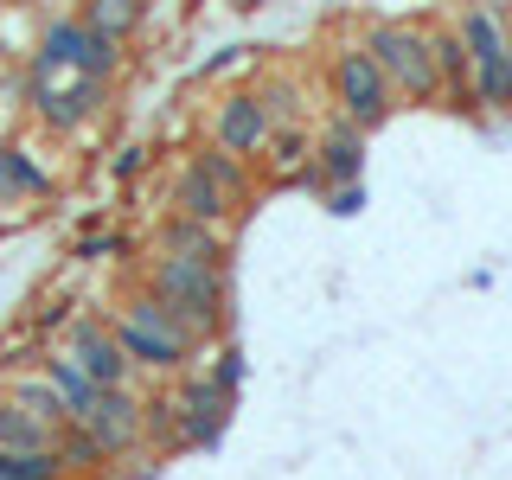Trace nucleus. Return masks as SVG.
Wrapping results in <instances>:
<instances>
[{
    "label": "nucleus",
    "instance_id": "f257e3e1",
    "mask_svg": "<svg viewBox=\"0 0 512 480\" xmlns=\"http://www.w3.org/2000/svg\"><path fill=\"white\" fill-rule=\"evenodd\" d=\"M359 45L372 52L378 71L391 77L397 96H410V103H436V96H442V71H436L429 26H416V20H378Z\"/></svg>",
    "mask_w": 512,
    "mask_h": 480
},
{
    "label": "nucleus",
    "instance_id": "f03ea898",
    "mask_svg": "<svg viewBox=\"0 0 512 480\" xmlns=\"http://www.w3.org/2000/svg\"><path fill=\"white\" fill-rule=\"evenodd\" d=\"M148 295L173 301V308L199 314L212 333H224V314H231V282H224V263H192V256H160L148 263Z\"/></svg>",
    "mask_w": 512,
    "mask_h": 480
},
{
    "label": "nucleus",
    "instance_id": "7ed1b4c3",
    "mask_svg": "<svg viewBox=\"0 0 512 480\" xmlns=\"http://www.w3.org/2000/svg\"><path fill=\"white\" fill-rule=\"evenodd\" d=\"M109 327H116V346L128 352V365H135V372H160V378L186 372L192 346L167 327V314H160V301L148 295V288H141V295L128 301L116 320H109Z\"/></svg>",
    "mask_w": 512,
    "mask_h": 480
},
{
    "label": "nucleus",
    "instance_id": "20e7f679",
    "mask_svg": "<svg viewBox=\"0 0 512 480\" xmlns=\"http://www.w3.org/2000/svg\"><path fill=\"white\" fill-rule=\"evenodd\" d=\"M327 84H333V103H340V116L346 122H359L365 135L391 116V103H397V90H391V77L372 64V52L365 45H340L327 64Z\"/></svg>",
    "mask_w": 512,
    "mask_h": 480
},
{
    "label": "nucleus",
    "instance_id": "39448f33",
    "mask_svg": "<svg viewBox=\"0 0 512 480\" xmlns=\"http://www.w3.org/2000/svg\"><path fill=\"white\" fill-rule=\"evenodd\" d=\"M32 58L58 64V71H77V77H103V84H116L122 64H128L122 45H116V39H103V32L84 26V20H52Z\"/></svg>",
    "mask_w": 512,
    "mask_h": 480
},
{
    "label": "nucleus",
    "instance_id": "423d86ee",
    "mask_svg": "<svg viewBox=\"0 0 512 480\" xmlns=\"http://www.w3.org/2000/svg\"><path fill=\"white\" fill-rule=\"evenodd\" d=\"M180 448H218V436L231 429V410H237V397L231 391H218L205 372H186L180 378Z\"/></svg>",
    "mask_w": 512,
    "mask_h": 480
},
{
    "label": "nucleus",
    "instance_id": "0eeeda50",
    "mask_svg": "<svg viewBox=\"0 0 512 480\" xmlns=\"http://www.w3.org/2000/svg\"><path fill=\"white\" fill-rule=\"evenodd\" d=\"M109 103V84L103 77H77L71 71V84H32V109H39V122L52 128V135H77V128H84L96 109Z\"/></svg>",
    "mask_w": 512,
    "mask_h": 480
},
{
    "label": "nucleus",
    "instance_id": "6e6552de",
    "mask_svg": "<svg viewBox=\"0 0 512 480\" xmlns=\"http://www.w3.org/2000/svg\"><path fill=\"white\" fill-rule=\"evenodd\" d=\"M77 429H90L96 448H103L109 461H116V455H135V448H141V397L128 391V384H122V391H103Z\"/></svg>",
    "mask_w": 512,
    "mask_h": 480
},
{
    "label": "nucleus",
    "instance_id": "1a4fd4ad",
    "mask_svg": "<svg viewBox=\"0 0 512 480\" xmlns=\"http://www.w3.org/2000/svg\"><path fill=\"white\" fill-rule=\"evenodd\" d=\"M71 359L84 365V372L103 384V391H122L128 378H135V365H128V352L116 346V327H109V320H77L71 327Z\"/></svg>",
    "mask_w": 512,
    "mask_h": 480
},
{
    "label": "nucleus",
    "instance_id": "9d476101",
    "mask_svg": "<svg viewBox=\"0 0 512 480\" xmlns=\"http://www.w3.org/2000/svg\"><path fill=\"white\" fill-rule=\"evenodd\" d=\"M212 141L224 154H263L269 116H263V103H256V90H237V96H224L212 109Z\"/></svg>",
    "mask_w": 512,
    "mask_h": 480
},
{
    "label": "nucleus",
    "instance_id": "9b49d317",
    "mask_svg": "<svg viewBox=\"0 0 512 480\" xmlns=\"http://www.w3.org/2000/svg\"><path fill=\"white\" fill-rule=\"evenodd\" d=\"M173 212H186V218H199V224H218L224 231V218L237 212V199L224 192L212 173L199 167V160H186L180 167V180H173Z\"/></svg>",
    "mask_w": 512,
    "mask_h": 480
},
{
    "label": "nucleus",
    "instance_id": "f8f14e48",
    "mask_svg": "<svg viewBox=\"0 0 512 480\" xmlns=\"http://www.w3.org/2000/svg\"><path fill=\"white\" fill-rule=\"evenodd\" d=\"M314 167H320V180H333V186L359 180V173H365V128L346 122V116H333V128L314 141Z\"/></svg>",
    "mask_w": 512,
    "mask_h": 480
},
{
    "label": "nucleus",
    "instance_id": "ddd939ff",
    "mask_svg": "<svg viewBox=\"0 0 512 480\" xmlns=\"http://www.w3.org/2000/svg\"><path fill=\"white\" fill-rule=\"evenodd\" d=\"M154 250L160 256H192V263H224V231L186 218V212H167L160 231H154Z\"/></svg>",
    "mask_w": 512,
    "mask_h": 480
},
{
    "label": "nucleus",
    "instance_id": "4468645a",
    "mask_svg": "<svg viewBox=\"0 0 512 480\" xmlns=\"http://www.w3.org/2000/svg\"><path fill=\"white\" fill-rule=\"evenodd\" d=\"M26 199H52V173L32 160V148L0 141V205H26Z\"/></svg>",
    "mask_w": 512,
    "mask_h": 480
},
{
    "label": "nucleus",
    "instance_id": "2eb2a0df",
    "mask_svg": "<svg viewBox=\"0 0 512 480\" xmlns=\"http://www.w3.org/2000/svg\"><path fill=\"white\" fill-rule=\"evenodd\" d=\"M455 32H461V45H468V64H493V58H506V20L493 7H468L455 20Z\"/></svg>",
    "mask_w": 512,
    "mask_h": 480
},
{
    "label": "nucleus",
    "instance_id": "dca6fc26",
    "mask_svg": "<svg viewBox=\"0 0 512 480\" xmlns=\"http://www.w3.org/2000/svg\"><path fill=\"white\" fill-rule=\"evenodd\" d=\"M45 378L58 384V397H64V410H71V423H84L90 416V404L96 397H103V384H96L84 365L71 359V352H52V359H45Z\"/></svg>",
    "mask_w": 512,
    "mask_h": 480
},
{
    "label": "nucleus",
    "instance_id": "f3484780",
    "mask_svg": "<svg viewBox=\"0 0 512 480\" xmlns=\"http://www.w3.org/2000/svg\"><path fill=\"white\" fill-rule=\"evenodd\" d=\"M58 429L39 423L26 404H13V397H0V448H13V455H32V448H52Z\"/></svg>",
    "mask_w": 512,
    "mask_h": 480
},
{
    "label": "nucleus",
    "instance_id": "a211bd4d",
    "mask_svg": "<svg viewBox=\"0 0 512 480\" xmlns=\"http://www.w3.org/2000/svg\"><path fill=\"white\" fill-rule=\"evenodd\" d=\"M77 20L122 45L128 32H141V20H148V0H84V13H77Z\"/></svg>",
    "mask_w": 512,
    "mask_h": 480
},
{
    "label": "nucleus",
    "instance_id": "6ab92c4d",
    "mask_svg": "<svg viewBox=\"0 0 512 480\" xmlns=\"http://www.w3.org/2000/svg\"><path fill=\"white\" fill-rule=\"evenodd\" d=\"M263 154H269V167H276L282 180H288V173H301V167H308V160H314V135H308V128H301V122H288V128H269Z\"/></svg>",
    "mask_w": 512,
    "mask_h": 480
},
{
    "label": "nucleus",
    "instance_id": "aec40b11",
    "mask_svg": "<svg viewBox=\"0 0 512 480\" xmlns=\"http://www.w3.org/2000/svg\"><path fill=\"white\" fill-rule=\"evenodd\" d=\"M429 45H436V71H442V90L448 96H461V103H468V45H461V32L448 26V32H429Z\"/></svg>",
    "mask_w": 512,
    "mask_h": 480
},
{
    "label": "nucleus",
    "instance_id": "412c9836",
    "mask_svg": "<svg viewBox=\"0 0 512 480\" xmlns=\"http://www.w3.org/2000/svg\"><path fill=\"white\" fill-rule=\"evenodd\" d=\"M13 404H26L39 423H52V429L71 423V410H64V397H58L52 378H20V384H13Z\"/></svg>",
    "mask_w": 512,
    "mask_h": 480
},
{
    "label": "nucleus",
    "instance_id": "4be33fe9",
    "mask_svg": "<svg viewBox=\"0 0 512 480\" xmlns=\"http://www.w3.org/2000/svg\"><path fill=\"white\" fill-rule=\"evenodd\" d=\"M192 160H199V167H205V173H212V180H218L224 192H231V199H237V205H244V192H250V167H244V154H224V148H218V141H205V148H199V154H192Z\"/></svg>",
    "mask_w": 512,
    "mask_h": 480
},
{
    "label": "nucleus",
    "instance_id": "5701e85b",
    "mask_svg": "<svg viewBox=\"0 0 512 480\" xmlns=\"http://www.w3.org/2000/svg\"><path fill=\"white\" fill-rule=\"evenodd\" d=\"M58 461H64V474H96V468H103V448H96V436H90V429H77V423H64L58 429Z\"/></svg>",
    "mask_w": 512,
    "mask_h": 480
},
{
    "label": "nucleus",
    "instance_id": "b1692460",
    "mask_svg": "<svg viewBox=\"0 0 512 480\" xmlns=\"http://www.w3.org/2000/svg\"><path fill=\"white\" fill-rule=\"evenodd\" d=\"M141 442H180V404L173 397H141Z\"/></svg>",
    "mask_w": 512,
    "mask_h": 480
},
{
    "label": "nucleus",
    "instance_id": "393cba45",
    "mask_svg": "<svg viewBox=\"0 0 512 480\" xmlns=\"http://www.w3.org/2000/svg\"><path fill=\"white\" fill-rule=\"evenodd\" d=\"M256 103H263L269 128H288V122H301V90H295V84H269V90H256Z\"/></svg>",
    "mask_w": 512,
    "mask_h": 480
},
{
    "label": "nucleus",
    "instance_id": "a878e982",
    "mask_svg": "<svg viewBox=\"0 0 512 480\" xmlns=\"http://www.w3.org/2000/svg\"><path fill=\"white\" fill-rule=\"evenodd\" d=\"M205 378H212L218 391H231V397H237V384H244V352H237L231 340H224V346L212 352V372H205Z\"/></svg>",
    "mask_w": 512,
    "mask_h": 480
},
{
    "label": "nucleus",
    "instance_id": "bb28decb",
    "mask_svg": "<svg viewBox=\"0 0 512 480\" xmlns=\"http://www.w3.org/2000/svg\"><path fill=\"white\" fill-rule=\"evenodd\" d=\"M141 167H148V148H141V141H128V148H116V160H109V173H116V180H135Z\"/></svg>",
    "mask_w": 512,
    "mask_h": 480
},
{
    "label": "nucleus",
    "instance_id": "cd10ccee",
    "mask_svg": "<svg viewBox=\"0 0 512 480\" xmlns=\"http://www.w3.org/2000/svg\"><path fill=\"white\" fill-rule=\"evenodd\" d=\"M327 205H333V212H340V218H352V212H365V186H359V180L333 186V192H327Z\"/></svg>",
    "mask_w": 512,
    "mask_h": 480
},
{
    "label": "nucleus",
    "instance_id": "c85d7f7f",
    "mask_svg": "<svg viewBox=\"0 0 512 480\" xmlns=\"http://www.w3.org/2000/svg\"><path fill=\"white\" fill-rule=\"evenodd\" d=\"M77 256H84V263H103V256H122V237H84V244H77Z\"/></svg>",
    "mask_w": 512,
    "mask_h": 480
},
{
    "label": "nucleus",
    "instance_id": "c756f323",
    "mask_svg": "<svg viewBox=\"0 0 512 480\" xmlns=\"http://www.w3.org/2000/svg\"><path fill=\"white\" fill-rule=\"evenodd\" d=\"M160 474V461H141V468H122V480H154Z\"/></svg>",
    "mask_w": 512,
    "mask_h": 480
},
{
    "label": "nucleus",
    "instance_id": "7c9ffc66",
    "mask_svg": "<svg viewBox=\"0 0 512 480\" xmlns=\"http://www.w3.org/2000/svg\"><path fill=\"white\" fill-rule=\"evenodd\" d=\"M506 71H512V39H506Z\"/></svg>",
    "mask_w": 512,
    "mask_h": 480
},
{
    "label": "nucleus",
    "instance_id": "2f4dec72",
    "mask_svg": "<svg viewBox=\"0 0 512 480\" xmlns=\"http://www.w3.org/2000/svg\"><path fill=\"white\" fill-rule=\"evenodd\" d=\"M0 480H7V474H0Z\"/></svg>",
    "mask_w": 512,
    "mask_h": 480
}]
</instances>
